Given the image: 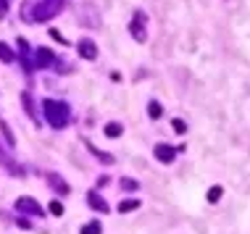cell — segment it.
<instances>
[{
  "label": "cell",
  "mask_w": 250,
  "mask_h": 234,
  "mask_svg": "<svg viewBox=\"0 0 250 234\" xmlns=\"http://www.w3.org/2000/svg\"><path fill=\"white\" fill-rule=\"evenodd\" d=\"M42 111H45V118H48V124L53 126V129H63V126L71 121L69 105L61 103V100H53V98L42 100Z\"/></svg>",
  "instance_id": "6da1fadb"
},
{
  "label": "cell",
  "mask_w": 250,
  "mask_h": 234,
  "mask_svg": "<svg viewBox=\"0 0 250 234\" xmlns=\"http://www.w3.org/2000/svg\"><path fill=\"white\" fill-rule=\"evenodd\" d=\"M61 8H63V0H40L32 21H48V19H53Z\"/></svg>",
  "instance_id": "7a4b0ae2"
},
{
  "label": "cell",
  "mask_w": 250,
  "mask_h": 234,
  "mask_svg": "<svg viewBox=\"0 0 250 234\" xmlns=\"http://www.w3.org/2000/svg\"><path fill=\"white\" fill-rule=\"evenodd\" d=\"M16 211L19 213H29V216H42V205L37 203L35 197H19L16 200Z\"/></svg>",
  "instance_id": "3957f363"
},
{
  "label": "cell",
  "mask_w": 250,
  "mask_h": 234,
  "mask_svg": "<svg viewBox=\"0 0 250 234\" xmlns=\"http://www.w3.org/2000/svg\"><path fill=\"white\" fill-rule=\"evenodd\" d=\"M132 37L137 39V42H145V37H147V32H145V13H134V21H132Z\"/></svg>",
  "instance_id": "277c9868"
},
{
  "label": "cell",
  "mask_w": 250,
  "mask_h": 234,
  "mask_svg": "<svg viewBox=\"0 0 250 234\" xmlns=\"http://www.w3.org/2000/svg\"><path fill=\"white\" fill-rule=\"evenodd\" d=\"M77 48H79V53H82V58H87V61H95V58H98V45L92 42V39L82 37Z\"/></svg>",
  "instance_id": "5b68a950"
},
{
  "label": "cell",
  "mask_w": 250,
  "mask_h": 234,
  "mask_svg": "<svg viewBox=\"0 0 250 234\" xmlns=\"http://www.w3.org/2000/svg\"><path fill=\"white\" fill-rule=\"evenodd\" d=\"M53 50L50 48H37L35 50V66H40V69H48V66H53Z\"/></svg>",
  "instance_id": "8992f818"
},
{
  "label": "cell",
  "mask_w": 250,
  "mask_h": 234,
  "mask_svg": "<svg viewBox=\"0 0 250 234\" xmlns=\"http://www.w3.org/2000/svg\"><path fill=\"white\" fill-rule=\"evenodd\" d=\"M0 163H3V166H5V169H8L11 174H16V176H21V174H24V169H21V166H16V163H13L11 156H8V153H5L3 148H0Z\"/></svg>",
  "instance_id": "52a82bcc"
},
{
  "label": "cell",
  "mask_w": 250,
  "mask_h": 234,
  "mask_svg": "<svg viewBox=\"0 0 250 234\" xmlns=\"http://www.w3.org/2000/svg\"><path fill=\"white\" fill-rule=\"evenodd\" d=\"M174 156H177V150H174V148H168V145H158V148H155V158H158V160H164V163H171Z\"/></svg>",
  "instance_id": "ba28073f"
},
{
  "label": "cell",
  "mask_w": 250,
  "mask_h": 234,
  "mask_svg": "<svg viewBox=\"0 0 250 234\" xmlns=\"http://www.w3.org/2000/svg\"><path fill=\"white\" fill-rule=\"evenodd\" d=\"M87 200H90V208L108 213V205H105V200H100V195H98V192H90V195H87Z\"/></svg>",
  "instance_id": "9c48e42d"
},
{
  "label": "cell",
  "mask_w": 250,
  "mask_h": 234,
  "mask_svg": "<svg viewBox=\"0 0 250 234\" xmlns=\"http://www.w3.org/2000/svg\"><path fill=\"white\" fill-rule=\"evenodd\" d=\"M50 187H53V190H56V192H61V195H69V184H66V182H61V179L56 176V174H50Z\"/></svg>",
  "instance_id": "30bf717a"
},
{
  "label": "cell",
  "mask_w": 250,
  "mask_h": 234,
  "mask_svg": "<svg viewBox=\"0 0 250 234\" xmlns=\"http://www.w3.org/2000/svg\"><path fill=\"white\" fill-rule=\"evenodd\" d=\"M21 103H24L26 113H29V116L37 121V111H35V103H32V95H29V92H21Z\"/></svg>",
  "instance_id": "8fae6325"
},
{
  "label": "cell",
  "mask_w": 250,
  "mask_h": 234,
  "mask_svg": "<svg viewBox=\"0 0 250 234\" xmlns=\"http://www.w3.org/2000/svg\"><path fill=\"white\" fill-rule=\"evenodd\" d=\"M13 58H16V56H13V50L5 42H0V61H3V63H13Z\"/></svg>",
  "instance_id": "7c38bea8"
},
{
  "label": "cell",
  "mask_w": 250,
  "mask_h": 234,
  "mask_svg": "<svg viewBox=\"0 0 250 234\" xmlns=\"http://www.w3.org/2000/svg\"><path fill=\"white\" fill-rule=\"evenodd\" d=\"M137 208H140V200H121L119 203L121 213H129V211H137Z\"/></svg>",
  "instance_id": "4fadbf2b"
},
{
  "label": "cell",
  "mask_w": 250,
  "mask_h": 234,
  "mask_svg": "<svg viewBox=\"0 0 250 234\" xmlns=\"http://www.w3.org/2000/svg\"><path fill=\"white\" fill-rule=\"evenodd\" d=\"M100 232H103L100 221H90L87 226H82V234H100Z\"/></svg>",
  "instance_id": "5bb4252c"
},
{
  "label": "cell",
  "mask_w": 250,
  "mask_h": 234,
  "mask_svg": "<svg viewBox=\"0 0 250 234\" xmlns=\"http://www.w3.org/2000/svg\"><path fill=\"white\" fill-rule=\"evenodd\" d=\"M221 187H211V190H208V203H219V197H221Z\"/></svg>",
  "instance_id": "9a60e30c"
},
{
  "label": "cell",
  "mask_w": 250,
  "mask_h": 234,
  "mask_svg": "<svg viewBox=\"0 0 250 234\" xmlns=\"http://www.w3.org/2000/svg\"><path fill=\"white\" fill-rule=\"evenodd\" d=\"M121 132H124V129H121V124H108V126H105V135H108V137H119Z\"/></svg>",
  "instance_id": "2e32d148"
},
{
  "label": "cell",
  "mask_w": 250,
  "mask_h": 234,
  "mask_svg": "<svg viewBox=\"0 0 250 234\" xmlns=\"http://www.w3.org/2000/svg\"><path fill=\"white\" fill-rule=\"evenodd\" d=\"M50 213H53V216H63V203L53 200V203H50Z\"/></svg>",
  "instance_id": "e0dca14e"
},
{
  "label": "cell",
  "mask_w": 250,
  "mask_h": 234,
  "mask_svg": "<svg viewBox=\"0 0 250 234\" xmlns=\"http://www.w3.org/2000/svg\"><path fill=\"white\" fill-rule=\"evenodd\" d=\"M90 150H92V153H95V156H98L100 160H103V163H113V158H111V156H108V153H100V150H95V148H92V145H90Z\"/></svg>",
  "instance_id": "ac0fdd59"
},
{
  "label": "cell",
  "mask_w": 250,
  "mask_h": 234,
  "mask_svg": "<svg viewBox=\"0 0 250 234\" xmlns=\"http://www.w3.org/2000/svg\"><path fill=\"white\" fill-rule=\"evenodd\" d=\"M0 129H3V135H5V142L13 145V135H11V129H8V126H5L3 121H0Z\"/></svg>",
  "instance_id": "d6986e66"
},
{
  "label": "cell",
  "mask_w": 250,
  "mask_h": 234,
  "mask_svg": "<svg viewBox=\"0 0 250 234\" xmlns=\"http://www.w3.org/2000/svg\"><path fill=\"white\" fill-rule=\"evenodd\" d=\"M50 37H53V39H56V42H61V45H66V37H63V35H61V32H58V29H50Z\"/></svg>",
  "instance_id": "ffe728a7"
},
{
  "label": "cell",
  "mask_w": 250,
  "mask_h": 234,
  "mask_svg": "<svg viewBox=\"0 0 250 234\" xmlns=\"http://www.w3.org/2000/svg\"><path fill=\"white\" fill-rule=\"evenodd\" d=\"M121 187H124V190H137V182H132V179H121Z\"/></svg>",
  "instance_id": "44dd1931"
},
{
  "label": "cell",
  "mask_w": 250,
  "mask_h": 234,
  "mask_svg": "<svg viewBox=\"0 0 250 234\" xmlns=\"http://www.w3.org/2000/svg\"><path fill=\"white\" fill-rule=\"evenodd\" d=\"M150 118H161V105L158 103H150Z\"/></svg>",
  "instance_id": "7402d4cb"
},
{
  "label": "cell",
  "mask_w": 250,
  "mask_h": 234,
  "mask_svg": "<svg viewBox=\"0 0 250 234\" xmlns=\"http://www.w3.org/2000/svg\"><path fill=\"white\" fill-rule=\"evenodd\" d=\"M5 13H8V0H0V19H5Z\"/></svg>",
  "instance_id": "603a6c76"
},
{
  "label": "cell",
  "mask_w": 250,
  "mask_h": 234,
  "mask_svg": "<svg viewBox=\"0 0 250 234\" xmlns=\"http://www.w3.org/2000/svg\"><path fill=\"white\" fill-rule=\"evenodd\" d=\"M174 129H177V132H179V135H182V132H185V129H187V126H185V121H179V118H177V121H174Z\"/></svg>",
  "instance_id": "cb8c5ba5"
},
{
  "label": "cell",
  "mask_w": 250,
  "mask_h": 234,
  "mask_svg": "<svg viewBox=\"0 0 250 234\" xmlns=\"http://www.w3.org/2000/svg\"><path fill=\"white\" fill-rule=\"evenodd\" d=\"M16 224H19V226H24V229H29V226H32L29 221H26V218H19V221H16Z\"/></svg>",
  "instance_id": "d4e9b609"
}]
</instances>
